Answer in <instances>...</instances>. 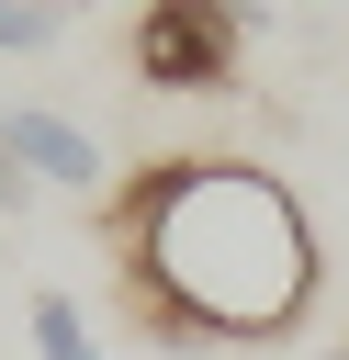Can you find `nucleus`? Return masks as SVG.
Returning a JSON list of instances; mask_svg holds the SVG:
<instances>
[{
    "instance_id": "obj_1",
    "label": "nucleus",
    "mask_w": 349,
    "mask_h": 360,
    "mask_svg": "<svg viewBox=\"0 0 349 360\" xmlns=\"http://www.w3.org/2000/svg\"><path fill=\"white\" fill-rule=\"evenodd\" d=\"M101 236L124 259V315L158 349L281 338L326 281V248H315L293 180H270L248 158H158V169H135L124 202H101Z\"/></svg>"
},
{
    "instance_id": "obj_2",
    "label": "nucleus",
    "mask_w": 349,
    "mask_h": 360,
    "mask_svg": "<svg viewBox=\"0 0 349 360\" xmlns=\"http://www.w3.org/2000/svg\"><path fill=\"white\" fill-rule=\"evenodd\" d=\"M259 0H146L124 56L146 90H236V45H248Z\"/></svg>"
},
{
    "instance_id": "obj_3",
    "label": "nucleus",
    "mask_w": 349,
    "mask_h": 360,
    "mask_svg": "<svg viewBox=\"0 0 349 360\" xmlns=\"http://www.w3.org/2000/svg\"><path fill=\"white\" fill-rule=\"evenodd\" d=\"M0 146H11L23 180L56 191V202H101V180H113L101 135H90L79 112H56V101H11V112H0Z\"/></svg>"
},
{
    "instance_id": "obj_4",
    "label": "nucleus",
    "mask_w": 349,
    "mask_h": 360,
    "mask_svg": "<svg viewBox=\"0 0 349 360\" xmlns=\"http://www.w3.org/2000/svg\"><path fill=\"white\" fill-rule=\"evenodd\" d=\"M34 360H101V338H90V315H79V292H34Z\"/></svg>"
},
{
    "instance_id": "obj_5",
    "label": "nucleus",
    "mask_w": 349,
    "mask_h": 360,
    "mask_svg": "<svg viewBox=\"0 0 349 360\" xmlns=\"http://www.w3.org/2000/svg\"><path fill=\"white\" fill-rule=\"evenodd\" d=\"M68 34V0H0V56H45Z\"/></svg>"
},
{
    "instance_id": "obj_6",
    "label": "nucleus",
    "mask_w": 349,
    "mask_h": 360,
    "mask_svg": "<svg viewBox=\"0 0 349 360\" xmlns=\"http://www.w3.org/2000/svg\"><path fill=\"white\" fill-rule=\"evenodd\" d=\"M0 214H34V180H23V158L0 146Z\"/></svg>"
},
{
    "instance_id": "obj_7",
    "label": "nucleus",
    "mask_w": 349,
    "mask_h": 360,
    "mask_svg": "<svg viewBox=\"0 0 349 360\" xmlns=\"http://www.w3.org/2000/svg\"><path fill=\"white\" fill-rule=\"evenodd\" d=\"M315 360H349V338H338V349H315Z\"/></svg>"
}]
</instances>
